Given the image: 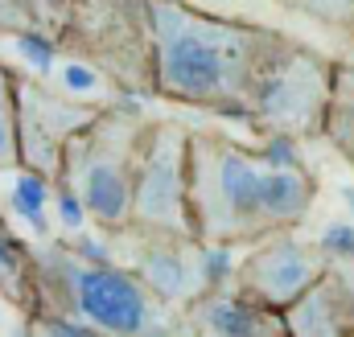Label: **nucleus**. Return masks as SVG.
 I'll list each match as a JSON object with an SVG mask.
<instances>
[{
    "instance_id": "obj_4",
    "label": "nucleus",
    "mask_w": 354,
    "mask_h": 337,
    "mask_svg": "<svg viewBox=\"0 0 354 337\" xmlns=\"http://www.w3.org/2000/svg\"><path fill=\"white\" fill-rule=\"evenodd\" d=\"M37 259L58 276L66 309L79 313L87 321V329L111 337H165L161 321H157V309H153V300L136 276L115 271V267H87L75 255L58 251L54 243Z\"/></svg>"
},
{
    "instance_id": "obj_13",
    "label": "nucleus",
    "mask_w": 354,
    "mask_h": 337,
    "mask_svg": "<svg viewBox=\"0 0 354 337\" xmlns=\"http://www.w3.org/2000/svg\"><path fill=\"white\" fill-rule=\"evenodd\" d=\"M326 128L334 132V140L342 144V153L354 161V70H338V75H334Z\"/></svg>"
},
{
    "instance_id": "obj_27",
    "label": "nucleus",
    "mask_w": 354,
    "mask_h": 337,
    "mask_svg": "<svg viewBox=\"0 0 354 337\" xmlns=\"http://www.w3.org/2000/svg\"><path fill=\"white\" fill-rule=\"evenodd\" d=\"M8 337H29V334H8Z\"/></svg>"
},
{
    "instance_id": "obj_9",
    "label": "nucleus",
    "mask_w": 354,
    "mask_h": 337,
    "mask_svg": "<svg viewBox=\"0 0 354 337\" xmlns=\"http://www.w3.org/2000/svg\"><path fill=\"white\" fill-rule=\"evenodd\" d=\"M354 321V305L338 276H322L297 305H288L292 337H346Z\"/></svg>"
},
{
    "instance_id": "obj_19",
    "label": "nucleus",
    "mask_w": 354,
    "mask_h": 337,
    "mask_svg": "<svg viewBox=\"0 0 354 337\" xmlns=\"http://www.w3.org/2000/svg\"><path fill=\"white\" fill-rule=\"evenodd\" d=\"M231 267H235V255H231V247H223V243H210V247H202V255H198L202 284L227 280V276H231Z\"/></svg>"
},
{
    "instance_id": "obj_3",
    "label": "nucleus",
    "mask_w": 354,
    "mask_h": 337,
    "mask_svg": "<svg viewBox=\"0 0 354 337\" xmlns=\"http://www.w3.org/2000/svg\"><path fill=\"white\" fill-rule=\"evenodd\" d=\"M136 140L140 124L124 115H91L87 128L75 132L71 144L62 148L58 173L66 177V189L103 227H124L132 218Z\"/></svg>"
},
{
    "instance_id": "obj_14",
    "label": "nucleus",
    "mask_w": 354,
    "mask_h": 337,
    "mask_svg": "<svg viewBox=\"0 0 354 337\" xmlns=\"http://www.w3.org/2000/svg\"><path fill=\"white\" fill-rule=\"evenodd\" d=\"M46 202H50V181L37 177V173H17L12 181V210L33 227V231H46Z\"/></svg>"
},
{
    "instance_id": "obj_8",
    "label": "nucleus",
    "mask_w": 354,
    "mask_h": 337,
    "mask_svg": "<svg viewBox=\"0 0 354 337\" xmlns=\"http://www.w3.org/2000/svg\"><path fill=\"white\" fill-rule=\"evenodd\" d=\"M322 276H326L322 271V255L305 251L292 239H272V243L256 247L239 263V284H243L248 300L260 305L264 313L297 305Z\"/></svg>"
},
{
    "instance_id": "obj_7",
    "label": "nucleus",
    "mask_w": 354,
    "mask_h": 337,
    "mask_svg": "<svg viewBox=\"0 0 354 337\" xmlns=\"http://www.w3.org/2000/svg\"><path fill=\"white\" fill-rule=\"evenodd\" d=\"M87 107L66 103L58 95H50L46 86L17 79L12 83V132H17V161H25L29 173L46 177L58 173L62 165V148L71 144L75 132H83L91 124Z\"/></svg>"
},
{
    "instance_id": "obj_20",
    "label": "nucleus",
    "mask_w": 354,
    "mask_h": 337,
    "mask_svg": "<svg viewBox=\"0 0 354 337\" xmlns=\"http://www.w3.org/2000/svg\"><path fill=\"white\" fill-rule=\"evenodd\" d=\"M260 165H264V168H301V157H297V148H292V140H288V136H276V140L264 148Z\"/></svg>"
},
{
    "instance_id": "obj_2",
    "label": "nucleus",
    "mask_w": 354,
    "mask_h": 337,
    "mask_svg": "<svg viewBox=\"0 0 354 337\" xmlns=\"http://www.w3.org/2000/svg\"><path fill=\"white\" fill-rule=\"evenodd\" d=\"M185 206L194 239L206 247H231L235 239L276 231L264 206V165L214 136H194L185 144Z\"/></svg>"
},
{
    "instance_id": "obj_22",
    "label": "nucleus",
    "mask_w": 354,
    "mask_h": 337,
    "mask_svg": "<svg viewBox=\"0 0 354 337\" xmlns=\"http://www.w3.org/2000/svg\"><path fill=\"white\" fill-rule=\"evenodd\" d=\"M58 218H62L66 231H83V222H87V210H83V202H79L71 189L58 193Z\"/></svg>"
},
{
    "instance_id": "obj_16",
    "label": "nucleus",
    "mask_w": 354,
    "mask_h": 337,
    "mask_svg": "<svg viewBox=\"0 0 354 337\" xmlns=\"http://www.w3.org/2000/svg\"><path fill=\"white\" fill-rule=\"evenodd\" d=\"M17 161V132H12V79L0 70V165Z\"/></svg>"
},
{
    "instance_id": "obj_6",
    "label": "nucleus",
    "mask_w": 354,
    "mask_h": 337,
    "mask_svg": "<svg viewBox=\"0 0 354 337\" xmlns=\"http://www.w3.org/2000/svg\"><path fill=\"white\" fill-rule=\"evenodd\" d=\"M185 144L189 136L177 124H153L136 140L132 218L145 231L194 239L189 206H185Z\"/></svg>"
},
{
    "instance_id": "obj_21",
    "label": "nucleus",
    "mask_w": 354,
    "mask_h": 337,
    "mask_svg": "<svg viewBox=\"0 0 354 337\" xmlns=\"http://www.w3.org/2000/svg\"><path fill=\"white\" fill-rule=\"evenodd\" d=\"M62 83H66V90H75V95H95L99 90V75H95V66L66 62L62 66Z\"/></svg>"
},
{
    "instance_id": "obj_17",
    "label": "nucleus",
    "mask_w": 354,
    "mask_h": 337,
    "mask_svg": "<svg viewBox=\"0 0 354 337\" xmlns=\"http://www.w3.org/2000/svg\"><path fill=\"white\" fill-rule=\"evenodd\" d=\"M317 255L354 263V227L351 222H330V227L317 235Z\"/></svg>"
},
{
    "instance_id": "obj_10",
    "label": "nucleus",
    "mask_w": 354,
    "mask_h": 337,
    "mask_svg": "<svg viewBox=\"0 0 354 337\" xmlns=\"http://www.w3.org/2000/svg\"><path fill=\"white\" fill-rule=\"evenodd\" d=\"M140 288H149L161 300H189L202 288L198 259H185L181 251L157 247L140 259Z\"/></svg>"
},
{
    "instance_id": "obj_23",
    "label": "nucleus",
    "mask_w": 354,
    "mask_h": 337,
    "mask_svg": "<svg viewBox=\"0 0 354 337\" xmlns=\"http://www.w3.org/2000/svg\"><path fill=\"white\" fill-rule=\"evenodd\" d=\"M46 334L50 337H103L95 329H87L83 321H66V317H46Z\"/></svg>"
},
{
    "instance_id": "obj_25",
    "label": "nucleus",
    "mask_w": 354,
    "mask_h": 337,
    "mask_svg": "<svg viewBox=\"0 0 354 337\" xmlns=\"http://www.w3.org/2000/svg\"><path fill=\"white\" fill-rule=\"evenodd\" d=\"M342 202H346V210H351V227H354V185H342Z\"/></svg>"
},
{
    "instance_id": "obj_26",
    "label": "nucleus",
    "mask_w": 354,
    "mask_h": 337,
    "mask_svg": "<svg viewBox=\"0 0 354 337\" xmlns=\"http://www.w3.org/2000/svg\"><path fill=\"white\" fill-rule=\"evenodd\" d=\"M0 235H8V231H4V218H0Z\"/></svg>"
},
{
    "instance_id": "obj_11",
    "label": "nucleus",
    "mask_w": 354,
    "mask_h": 337,
    "mask_svg": "<svg viewBox=\"0 0 354 337\" xmlns=\"http://www.w3.org/2000/svg\"><path fill=\"white\" fill-rule=\"evenodd\" d=\"M309 202H313V181L301 168H264V206L276 231L301 222Z\"/></svg>"
},
{
    "instance_id": "obj_5",
    "label": "nucleus",
    "mask_w": 354,
    "mask_h": 337,
    "mask_svg": "<svg viewBox=\"0 0 354 337\" xmlns=\"http://www.w3.org/2000/svg\"><path fill=\"white\" fill-rule=\"evenodd\" d=\"M330 90H334V70L309 50L284 41L264 66L260 83L252 86L243 111H252L256 119L280 132H322L330 111Z\"/></svg>"
},
{
    "instance_id": "obj_18",
    "label": "nucleus",
    "mask_w": 354,
    "mask_h": 337,
    "mask_svg": "<svg viewBox=\"0 0 354 337\" xmlns=\"http://www.w3.org/2000/svg\"><path fill=\"white\" fill-rule=\"evenodd\" d=\"M17 54L29 62V66H37V70H50L54 66V58H58V50H54V41L50 37H41V33H17Z\"/></svg>"
},
{
    "instance_id": "obj_24",
    "label": "nucleus",
    "mask_w": 354,
    "mask_h": 337,
    "mask_svg": "<svg viewBox=\"0 0 354 337\" xmlns=\"http://www.w3.org/2000/svg\"><path fill=\"white\" fill-rule=\"evenodd\" d=\"M338 280H342V288H346V296H351V305H354V263H346L338 271Z\"/></svg>"
},
{
    "instance_id": "obj_15",
    "label": "nucleus",
    "mask_w": 354,
    "mask_h": 337,
    "mask_svg": "<svg viewBox=\"0 0 354 337\" xmlns=\"http://www.w3.org/2000/svg\"><path fill=\"white\" fill-rule=\"evenodd\" d=\"M322 25H354V0H280Z\"/></svg>"
},
{
    "instance_id": "obj_1",
    "label": "nucleus",
    "mask_w": 354,
    "mask_h": 337,
    "mask_svg": "<svg viewBox=\"0 0 354 337\" xmlns=\"http://www.w3.org/2000/svg\"><path fill=\"white\" fill-rule=\"evenodd\" d=\"M145 21L157 90L198 107L243 111L264 66L284 46L268 29L206 17L177 0H145Z\"/></svg>"
},
{
    "instance_id": "obj_12",
    "label": "nucleus",
    "mask_w": 354,
    "mask_h": 337,
    "mask_svg": "<svg viewBox=\"0 0 354 337\" xmlns=\"http://www.w3.org/2000/svg\"><path fill=\"white\" fill-rule=\"evenodd\" d=\"M202 325L214 337H268L272 329L264 309L239 296H210L202 305Z\"/></svg>"
}]
</instances>
